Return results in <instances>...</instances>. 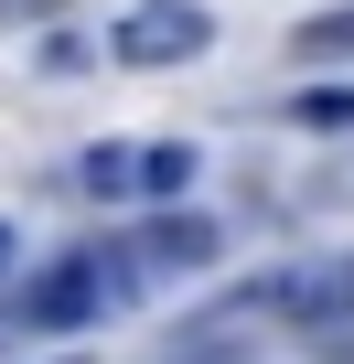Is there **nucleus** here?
I'll use <instances>...</instances> for the list:
<instances>
[{"mask_svg": "<svg viewBox=\"0 0 354 364\" xmlns=\"http://www.w3.org/2000/svg\"><path fill=\"white\" fill-rule=\"evenodd\" d=\"M247 321H290V332H343V321H354V257H311V268H279V279H258Z\"/></svg>", "mask_w": 354, "mask_h": 364, "instance_id": "f257e3e1", "label": "nucleus"}, {"mask_svg": "<svg viewBox=\"0 0 354 364\" xmlns=\"http://www.w3.org/2000/svg\"><path fill=\"white\" fill-rule=\"evenodd\" d=\"M108 311H118V279H108V257H97V247L54 257V268L22 289V321H43V332H86V321H108Z\"/></svg>", "mask_w": 354, "mask_h": 364, "instance_id": "f03ea898", "label": "nucleus"}, {"mask_svg": "<svg viewBox=\"0 0 354 364\" xmlns=\"http://www.w3.org/2000/svg\"><path fill=\"white\" fill-rule=\"evenodd\" d=\"M204 43H215V11H194V0H140V11L108 33L118 65H194Z\"/></svg>", "mask_w": 354, "mask_h": 364, "instance_id": "7ed1b4c3", "label": "nucleus"}, {"mask_svg": "<svg viewBox=\"0 0 354 364\" xmlns=\"http://www.w3.org/2000/svg\"><path fill=\"white\" fill-rule=\"evenodd\" d=\"M76 182H86L97 204H118V193H140V150H118V139H97V150L76 161Z\"/></svg>", "mask_w": 354, "mask_h": 364, "instance_id": "20e7f679", "label": "nucleus"}, {"mask_svg": "<svg viewBox=\"0 0 354 364\" xmlns=\"http://www.w3.org/2000/svg\"><path fill=\"white\" fill-rule=\"evenodd\" d=\"M183 182H194V150H183V139H150V150H140V193H150V204H172Z\"/></svg>", "mask_w": 354, "mask_h": 364, "instance_id": "39448f33", "label": "nucleus"}, {"mask_svg": "<svg viewBox=\"0 0 354 364\" xmlns=\"http://www.w3.org/2000/svg\"><path fill=\"white\" fill-rule=\"evenodd\" d=\"M290 43H301V54H354V0H343V11H311Z\"/></svg>", "mask_w": 354, "mask_h": 364, "instance_id": "423d86ee", "label": "nucleus"}, {"mask_svg": "<svg viewBox=\"0 0 354 364\" xmlns=\"http://www.w3.org/2000/svg\"><path fill=\"white\" fill-rule=\"evenodd\" d=\"M290 118H301V129H354V86H311Z\"/></svg>", "mask_w": 354, "mask_h": 364, "instance_id": "0eeeda50", "label": "nucleus"}, {"mask_svg": "<svg viewBox=\"0 0 354 364\" xmlns=\"http://www.w3.org/2000/svg\"><path fill=\"white\" fill-rule=\"evenodd\" d=\"M0 268H11V225H0Z\"/></svg>", "mask_w": 354, "mask_h": 364, "instance_id": "6e6552de", "label": "nucleus"}]
</instances>
